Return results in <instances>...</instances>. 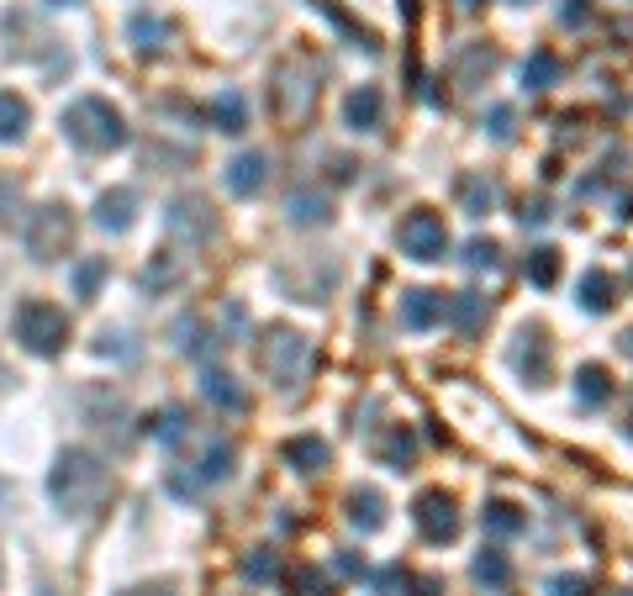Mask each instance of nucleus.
<instances>
[{"label":"nucleus","instance_id":"nucleus-23","mask_svg":"<svg viewBox=\"0 0 633 596\" xmlns=\"http://www.w3.org/2000/svg\"><path fill=\"white\" fill-rule=\"evenodd\" d=\"M100 280H106V258H85V264L75 270V296H79V301H90V296H96Z\"/></svg>","mask_w":633,"mask_h":596},{"label":"nucleus","instance_id":"nucleus-28","mask_svg":"<svg viewBox=\"0 0 633 596\" xmlns=\"http://www.w3.org/2000/svg\"><path fill=\"white\" fill-rule=\"evenodd\" d=\"M475 576L491 580V586H501V580H507V559H501V555H480V559H475Z\"/></svg>","mask_w":633,"mask_h":596},{"label":"nucleus","instance_id":"nucleus-35","mask_svg":"<svg viewBox=\"0 0 633 596\" xmlns=\"http://www.w3.org/2000/svg\"><path fill=\"white\" fill-rule=\"evenodd\" d=\"M48 6H85V0H48Z\"/></svg>","mask_w":633,"mask_h":596},{"label":"nucleus","instance_id":"nucleus-4","mask_svg":"<svg viewBox=\"0 0 633 596\" xmlns=\"http://www.w3.org/2000/svg\"><path fill=\"white\" fill-rule=\"evenodd\" d=\"M21 243H27V254L38 258V264H53V258L69 254V243H75V217H69V206L59 201H48L38 206L27 227H21Z\"/></svg>","mask_w":633,"mask_h":596},{"label":"nucleus","instance_id":"nucleus-20","mask_svg":"<svg viewBox=\"0 0 633 596\" xmlns=\"http://www.w3.org/2000/svg\"><path fill=\"white\" fill-rule=\"evenodd\" d=\"M233 476V443H212V455L201 459L196 480H227Z\"/></svg>","mask_w":633,"mask_h":596},{"label":"nucleus","instance_id":"nucleus-13","mask_svg":"<svg viewBox=\"0 0 633 596\" xmlns=\"http://www.w3.org/2000/svg\"><path fill=\"white\" fill-rule=\"evenodd\" d=\"M201 397L217 401L222 412H243V391H237L233 375H217V370H206V375H201Z\"/></svg>","mask_w":633,"mask_h":596},{"label":"nucleus","instance_id":"nucleus-5","mask_svg":"<svg viewBox=\"0 0 633 596\" xmlns=\"http://www.w3.org/2000/svg\"><path fill=\"white\" fill-rule=\"evenodd\" d=\"M306 359H312V349H306V339L291 333V328H275V333H264V343H259V364H264V375H275L280 385H296Z\"/></svg>","mask_w":633,"mask_h":596},{"label":"nucleus","instance_id":"nucleus-25","mask_svg":"<svg viewBox=\"0 0 633 596\" xmlns=\"http://www.w3.org/2000/svg\"><path fill=\"white\" fill-rule=\"evenodd\" d=\"M291 217L296 222H328V201L312 196V190H301V196H291Z\"/></svg>","mask_w":633,"mask_h":596},{"label":"nucleus","instance_id":"nucleus-31","mask_svg":"<svg viewBox=\"0 0 633 596\" xmlns=\"http://www.w3.org/2000/svg\"><path fill=\"white\" fill-rule=\"evenodd\" d=\"M470 264H475V270H480V264L491 270V264H496V243H470Z\"/></svg>","mask_w":633,"mask_h":596},{"label":"nucleus","instance_id":"nucleus-16","mask_svg":"<svg viewBox=\"0 0 633 596\" xmlns=\"http://www.w3.org/2000/svg\"><path fill=\"white\" fill-rule=\"evenodd\" d=\"M349 121H354V127H364V133H370V127H380V90H376V85H364V90H354V96H349Z\"/></svg>","mask_w":633,"mask_h":596},{"label":"nucleus","instance_id":"nucleus-26","mask_svg":"<svg viewBox=\"0 0 633 596\" xmlns=\"http://www.w3.org/2000/svg\"><path fill=\"white\" fill-rule=\"evenodd\" d=\"M486 528H496V534H517V528H523V512H513L507 501H491V507H486Z\"/></svg>","mask_w":633,"mask_h":596},{"label":"nucleus","instance_id":"nucleus-37","mask_svg":"<svg viewBox=\"0 0 633 596\" xmlns=\"http://www.w3.org/2000/svg\"><path fill=\"white\" fill-rule=\"evenodd\" d=\"M623 349H629V354H633V333H629V343H623Z\"/></svg>","mask_w":633,"mask_h":596},{"label":"nucleus","instance_id":"nucleus-12","mask_svg":"<svg viewBox=\"0 0 633 596\" xmlns=\"http://www.w3.org/2000/svg\"><path fill=\"white\" fill-rule=\"evenodd\" d=\"M438 317H444V296H434V291H407L401 296V328H428Z\"/></svg>","mask_w":633,"mask_h":596},{"label":"nucleus","instance_id":"nucleus-1","mask_svg":"<svg viewBox=\"0 0 633 596\" xmlns=\"http://www.w3.org/2000/svg\"><path fill=\"white\" fill-rule=\"evenodd\" d=\"M48 497L59 501L64 517H96L100 501L111 497V470L90 449H64L48 470Z\"/></svg>","mask_w":633,"mask_h":596},{"label":"nucleus","instance_id":"nucleus-15","mask_svg":"<svg viewBox=\"0 0 633 596\" xmlns=\"http://www.w3.org/2000/svg\"><path fill=\"white\" fill-rule=\"evenodd\" d=\"M285 459L296 465L301 476H312V470L328 465V443H316V438H291V443H285Z\"/></svg>","mask_w":633,"mask_h":596},{"label":"nucleus","instance_id":"nucleus-6","mask_svg":"<svg viewBox=\"0 0 633 596\" xmlns=\"http://www.w3.org/2000/svg\"><path fill=\"white\" fill-rule=\"evenodd\" d=\"M401 248H407L412 258H444V248H449L444 217H434V212H412V217L401 222Z\"/></svg>","mask_w":633,"mask_h":596},{"label":"nucleus","instance_id":"nucleus-10","mask_svg":"<svg viewBox=\"0 0 633 596\" xmlns=\"http://www.w3.org/2000/svg\"><path fill=\"white\" fill-rule=\"evenodd\" d=\"M206 212H212L206 201H175L169 227H175V233H191V227H196V243H206L212 233H217V217H206Z\"/></svg>","mask_w":633,"mask_h":596},{"label":"nucleus","instance_id":"nucleus-8","mask_svg":"<svg viewBox=\"0 0 633 596\" xmlns=\"http://www.w3.org/2000/svg\"><path fill=\"white\" fill-rule=\"evenodd\" d=\"M417 522H422V534L428 538H455L459 534V512L444 491H428V497L417 501Z\"/></svg>","mask_w":633,"mask_h":596},{"label":"nucleus","instance_id":"nucleus-22","mask_svg":"<svg viewBox=\"0 0 633 596\" xmlns=\"http://www.w3.org/2000/svg\"><path fill=\"white\" fill-rule=\"evenodd\" d=\"M575 391H581V401H607V397H613V380L602 375L596 364H586V370H581V380H575Z\"/></svg>","mask_w":633,"mask_h":596},{"label":"nucleus","instance_id":"nucleus-14","mask_svg":"<svg viewBox=\"0 0 633 596\" xmlns=\"http://www.w3.org/2000/svg\"><path fill=\"white\" fill-rule=\"evenodd\" d=\"M212 121H217V133H243V127H249L243 96H237V90H222V96L212 100Z\"/></svg>","mask_w":633,"mask_h":596},{"label":"nucleus","instance_id":"nucleus-34","mask_svg":"<svg viewBox=\"0 0 633 596\" xmlns=\"http://www.w3.org/2000/svg\"><path fill=\"white\" fill-rule=\"evenodd\" d=\"M121 596H175L169 586H133V592H121Z\"/></svg>","mask_w":633,"mask_h":596},{"label":"nucleus","instance_id":"nucleus-21","mask_svg":"<svg viewBox=\"0 0 633 596\" xmlns=\"http://www.w3.org/2000/svg\"><path fill=\"white\" fill-rule=\"evenodd\" d=\"M581 301H586L592 312H602V306H613V280L602 275V270H592V275L581 280Z\"/></svg>","mask_w":633,"mask_h":596},{"label":"nucleus","instance_id":"nucleus-7","mask_svg":"<svg viewBox=\"0 0 633 596\" xmlns=\"http://www.w3.org/2000/svg\"><path fill=\"white\" fill-rule=\"evenodd\" d=\"M133 222H138V190H133V185H111V190L96 201V227L127 233Z\"/></svg>","mask_w":633,"mask_h":596},{"label":"nucleus","instance_id":"nucleus-39","mask_svg":"<svg viewBox=\"0 0 633 596\" xmlns=\"http://www.w3.org/2000/svg\"><path fill=\"white\" fill-rule=\"evenodd\" d=\"M517 6H523V0H517Z\"/></svg>","mask_w":633,"mask_h":596},{"label":"nucleus","instance_id":"nucleus-18","mask_svg":"<svg viewBox=\"0 0 633 596\" xmlns=\"http://www.w3.org/2000/svg\"><path fill=\"white\" fill-rule=\"evenodd\" d=\"M349 517H354L364 534H376L380 522H386V512H380V497H376V491H354V497H349Z\"/></svg>","mask_w":633,"mask_h":596},{"label":"nucleus","instance_id":"nucleus-29","mask_svg":"<svg viewBox=\"0 0 633 596\" xmlns=\"http://www.w3.org/2000/svg\"><path fill=\"white\" fill-rule=\"evenodd\" d=\"M243 570H249L254 580H264V576H275V570H280V559L270 555V549H259V555H249V565H243Z\"/></svg>","mask_w":633,"mask_h":596},{"label":"nucleus","instance_id":"nucleus-33","mask_svg":"<svg viewBox=\"0 0 633 596\" xmlns=\"http://www.w3.org/2000/svg\"><path fill=\"white\" fill-rule=\"evenodd\" d=\"M11 206H17V185H11V179H0V222H6Z\"/></svg>","mask_w":633,"mask_h":596},{"label":"nucleus","instance_id":"nucleus-11","mask_svg":"<svg viewBox=\"0 0 633 596\" xmlns=\"http://www.w3.org/2000/svg\"><path fill=\"white\" fill-rule=\"evenodd\" d=\"M264 175H270L264 159H259V154H243V159L227 164V190H233V196H259V190H264Z\"/></svg>","mask_w":633,"mask_h":596},{"label":"nucleus","instance_id":"nucleus-2","mask_svg":"<svg viewBox=\"0 0 633 596\" xmlns=\"http://www.w3.org/2000/svg\"><path fill=\"white\" fill-rule=\"evenodd\" d=\"M59 127H64V138L75 143V148H85V154H117L121 143H127V121H121V111L100 96L69 100Z\"/></svg>","mask_w":633,"mask_h":596},{"label":"nucleus","instance_id":"nucleus-38","mask_svg":"<svg viewBox=\"0 0 633 596\" xmlns=\"http://www.w3.org/2000/svg\"><path fill=\"white\" fill-rule=\"evenodd\" d=\"M0 580H6V565H0Z\"/></svg>","mask_w":633,"mask_h":596},{"label":"nucleus","instance_id":"nucleus-17","mask_svg":"<svg viewBox=\"0 0 633 596\" xmlns=\"http://www.w3.org/2000/svg\"><path fill=\"white\" fill-rule=\"evenodd\" d=\"M143 433L158 438V443H175V438L185 433V412H179V407H164L154 418H143Z\"/></svg>","mask_w":633,"mask_h":596},{"label":"nucleus","instance_id":"nucleus-9","mask_svg":"<svg viewBox=\"0 0 633 596\" xmlns=\"http://www.w3.org/2000/svg\"><path fill=\"white\" fill-rule=\"evenodd\" d=\"M32 127V106L17 90H0V143H21Z\"/></svg>","mask_w":633,"mask_h":596},{"label":"nucleus","instance_id":"nucleus-27","mask_svg":"<svg viewBox=\"0 0 633 596\" xmlns=\"http://www.w3.org/2000/svg\"><path fill=\"white\" fill-rule=\"evenodd\" d=\"M528 275H534V285H549V280L559 275V258H554V248H534V258H528Z\"/></svg>","mask_w":633,"mask_h":596},{"label":"nucleus","instance_id":"nucleus-19","mask_svg":"<svg viewBox=\"0 0 633 596\" xmlns=\"http://www.w3.org/2000/svg\"><path fill=\"white\" fill-rule=\"evenodd\" d=\"M127 32H133V48H143V53H154V48H158V38H164L169 27H164V21H158V17H148V11H138V17L127 21Z\"/></svg>","mask_w":633,"mask_h":596},{"label":"nucleus","instance_id":"nucleus-24","mask_svg":"<svg viewBox=\"0 0 633 596\" xmlns=\"http://www.w3.org/2000/svg\"><path fill=\"white\" fill-rule=\"evenodd\" d=\"M554 75H559V59H554V53H534V59L523 63V80L534 85V90H544V85H554Z\"/></svg>","mask_w":633,"mask_h":596},{"label":"nucleus","instance_id":"nucleus-30","mask_svg":"<svg viewBox=\"0 0 633 596\" xmlns=\"http://www.w3.org/2000/svg\"><path fill=\"white\" fill-rule=\"evenodd\" d=\"M465 196H470V212L480 217V212L491 206V185H480V179H470V190H465Z\"/></svg>","mask_w":633,"mask_h":596},{"label":"nucleus","instance_id":"nucleus-36","mask_svg":"<svg viewBox=\"0 0 633 596\" xmlns=\"http://www.w3.org/2000/svg\"><path fill=\"white\" fill-rule=\"evenodd\" d=\"M459 6H465V11H475V6H480V0H459Z\"/></svg>","mask_w":633,"mask_h":596},{"label":"nucleus","instance_id":"nucleus-3","mask_svg":"<svg viewBox=\"0 0 633 596\" xmlns=\"http://www.w3.org/2000/svg\"><path fill=\"white\" fill-rule=\"evenodd\" d=\"M11 328H17V343L27 349V354L38 359H53L64 354V343H69V317H64V306H53V301H21L17 317H11Z\"/></svg>","mask_w":633,"mask_h":596},{"label":"nucleus","instance_id":"nucleus-32","mask_svg":"<svg viewBox=\"0 0 633 596\" xmlns=\"http://www.w3.org/2000/svg\"><path fill=\"white\" fill-rule=\"evenodd\" d=\"M559 17H565V27H581L592 11H586V0H565V11H559Z\"/></svg>","mask_w":633,"mask_h":596}]
</instances>
